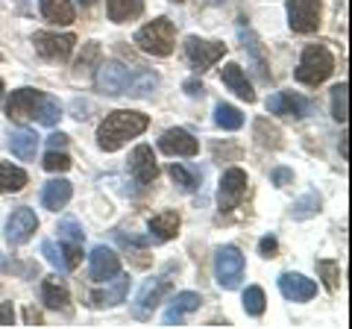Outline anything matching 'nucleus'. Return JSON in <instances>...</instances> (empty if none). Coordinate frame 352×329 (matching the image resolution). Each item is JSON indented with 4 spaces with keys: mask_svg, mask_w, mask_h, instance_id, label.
Segmentation results:
<instances>
[{
    "mask_svg": "<svg viewBox=\"0 0 352 329\" xmlns=\"http://www.w3.org/2000/svg\"><path fill=\"white\" fill-rule=\"evenodd\" d=\"M150 233L156 235V241H170L176 233H179V215L176 212H162L156 217H150Z\"/></svg>",
    "mask_w": 352,
    "mask_h": 329,
    "instance_id": "nucleus-28",
    "label": "nucleus"
},
{
    "mask_svg": "<svg viewBox=\"0 0 352 329\" xmlns=\"http://www.w3.org/2000/svg\"><path fill=\"white\" fill-rule=\"evenodd\" d=\"M270 180H273V185H279V189H285V185H291L294 173H291L288 168H276V171L270 173Z\"/></svg>",
    "mask_w": 352,
    "mask_h": 329,
    "instance_id": "nucleus-43",
    "label": "nucleus"
},
{
    "mask_svg": "<svg viewBox=\"0 0 352 329\" xmlns=\"http://www.w3.org/2000/svg\"><path fill=\"white\" fill-rule=\"evenodd\" d=\"M129 173H132V180H135L138 185H150L153 180L159 177V164H156V156H153V147L138 145L135 150H132Z\"/></svg>",
    "mask_w": 352,
    "mask_h": 329,
    "instance_id": "nucleus-14",
    "label": "nucleus"
},
{
    "mask_svg": "<svg viewBox=\"0 0 352 329\" xmlns=\"http://www.w3.org/2000/svg\"><path fill=\"white\" fill-rule=\"evenodd\" d=\"M41 15L50 24H74V6L71 0H38Z\"/></svg>",
    "mask_w": 352,
    "mask_h": 329,
    "instance_id": "nucleus-26",
    "label": "nucleus"
},
{
    "mask_svg": "<svg viewBox=\"0 0 352 329\" xmlns=\"http://www.w3.org/2000/svg\"><path fill=\"white\" fill-rule=\"evenodd\" d=\"M41 164H44V171H50V173H65L71 168V156L62 150H47V156H44Z\"/></svg>",
    "mask_w": 352,
    "mask_h": 329,
    "instance_id": "nucleus-37",
    "label": "nucleus"
},
{
    "mask_svg": "<svg viewBox=\"0 0 352 329\" xmlns=\"http://www.w3.org/2000/svg\"><path fill=\"white\" fill-rule=\"evenodd\" d=\"M85 109H88V103H80V100H76L74 103V112H76V118H85L82 112H85Z\"/></svg>",
    "mask_w": 352,
    "mask_h": 329,
    "instance_id": "nucleus-48",
    "label": "nucleus"
},
{
    "mask_svg": "<svg viewBox=\"0 0 352 329\" xmlns=\"http://www.w3.org/2000/svg\"><path fill=\"white\" fill-rule=\"evenodd\" d=\"M214 124L220 127V129H241L244 127V115H241V109H235V106H229V103H217V109H214Z\"/></svg>",
    "mask_w": 352,
    "mask_h": 329,
    "instance_id": "nucleus-32",
    "label": "nucleus"
},
{
    "mask_svg": "<svg viewBox=\"0 0 352 329\" xmlns=\"http://www.w3.org/2000/svg\"><path fill=\"white\" fill-rule=\"evenodd\" d=\"M68 300H71L68 285H65L59 277H47L41 282V303L47 306V309H65Z\"/></svg>",
    "mask_w": 352,
    "mask_h": 329,
    "instance_id": "nucleus-23",
    "label": "nucleus"
},
{
    "mask_svg": "<svg viewBox=\"0 0 352 329\" xmlns=\"http://www.w3.org/2000/svg\"><path fill=\"white\" fill-rule=\"evenodd\" d=\"M71 197H74V189H71L68 180H50L41 189V206L50 212H59L71 203Z\"/></svg>",
    "mask_w": 352,
    "mask_h": 329,
    "instance_id": "nucleus-19",
    "label": "nucleus"
},
{
    "mask_svg": "<svg viewBox=\"0 0 352 329\" xmlns=\"http://www.w3.org/2000/svg\"><path fill=\"white\" fill-rule=\"evenodd\" d=\"M36 118H38L41 127H56L59 118H62V106H59L56 97L41 94V103H38V109H36Z\"/></svg>",
    "mask_w": 352,
    "mask_h": 329,
    "instance_id": "nucleus-31",
    "label": "nucleus"
},
{
    "mask_svg": "<svg viewBox=\"0 0 352 329\" xmlns=\"http://www.w3.org/2000/svg\"><path fill=\"white\" fill-rule=\"evenodd\" d=\"M115 273H120V259L115 250H109V247H94L91 250V256H88V277H91L94 282H106V279H112Z\"/></svg>",
    "mask_w": 352,
    "mask_h": 329,
    "instance_id": "nucleus-13",
    "label": "nucleus"
},
{
    "mask_svg": "<svg viewBox=\"0 0 352 329\" xmlns=\"http://www.w3.org/2000/svg\"><path fill=\"white\" fill-rule=\"evenodd\" d=\"M80 3H85V6H91V3H94V0H80Z\"/></svg>",
    "mask_w": 352,
    "mask_h": 329,
    "instance_id": "nucleus-49",
    "label": "nucleus"
},
{
    "mask_svg": "<svg viewBox=\"0 0 352 329\" xmlns=\"http://www.w3.org/2000/svg\"><path fill=\"white\" fill-rule=\"evenodd\" d=\"M267 112L273 115H291V118H308L314 112V103L294 92H276L267 97Z\"/></svg>",
    "mask_w": 352,
    "mask_h": 329,
    "instance_id": "nucleus-10",
    "label": "nucleus"
},
{
    "mask_svg": "<svg viewBox=\"0 0 352 329\" xmlns=\"http://www.w3.org/2000/svg\"><path fill=\"white\" fill-rule=\"evenodd\" d=\"M247 173L241 168H229L220 177V189H217V203L220 212H232L235 206H241V200L247 197Z\"/></svg>",
    "mask_w": 352,
    "mask_h": 329,
    "instance_id": "nucleus-6",
    "label": "nucleus"
},
{
    "mask_svg": "<svg viewBox=\"0 0 352 329\" xmlns=\"http://www.w3.org/2000/svg\"><path fill=\"white\" fill-rule=\"evenodd\" d=\"M97 89H100L103 94H126L129 89V80H132V71L126 68L124 62H100L97 65Z\"/></svg>",
    "mask_w": 352,
    "mask_h": 329,
    "instance_id": "nucleus-7",
    "label": "nucleus"
},
{
    "mask_svg": "<svg viewBox=\"0 0 352 329\" xmlns=\"http://www.w3.org/2000/svg\"><path fill=\"white\" fill-rule=\"evenodd\" d=\"M320 206H323L320 194H317V191H308V194H302L300 200L294 203L291 215L296 217V221H305V217H311V215H317V212H320Z\"/></svg>",
    "mask_w": 352,
    "mask_h": 329,
    "instance_id": "nucleus-33",
    "label": "nucleus"
},
{
    "mask_svg": "<svg viewBox=\"0 0 352 329\" xmlns=\"http://www.w3.org/2000/svg\"><path fill=\"white\" fill-rule=\"evenodd\" d=\"M27 185V173L12 162H0V191L3 194H15Z\"/></svg>",
    "mask_w": 352,
    "mask_h": 329,
    "instance_id": "nucleus-29",
    "label": "nucleus"
},
{
    "mask_svg": "<svg viewBox=\"0 0 352 329\" xmlns=\"http://www.w3.org/2000/svg\"><path fill=\"white\" fill-rule=\"evenodd\" d=\"M238 39H241V45H244V50H247V56H250V62H252V68H256L258 80L270 83V74H267V59H264L261 41H258L256 32H252V27L247 24V18H238Z\"/></svg>",
    "mask_w": 352,
    "mask_h": 329,
    "instance_id": "nucleus-12",
    "label": "nucleus"
},
{
    "mask_svg": "<svg viewBox=\"0 0 352 329\" xmlns=\"http://www.w3.org/2000/svg\"><path fill=\"white\" fill-rule=\"evenodd\" d=\"M252 138H256L258 147H267V150H279L282 147V129L276 124H270L267 118L256 120V127H252Z\"/></svg>",
    "mask_w": 352,
    "mask_h": 329,
    "instance_id": "nucleus-27",
    "label": "nucleus"
},
{
    "mask_svg": "<svg viewBox=\"0 0 352 329\" xmlns=\"http://www.w3.org/2000/svg\"><path fill=\"white\" fill-rule=\"evenodd\" d=\"M170 177H173V182L179 185L182 191H194V189H197V177H194V173L185 171L182 164H176V162L170 164Z\"/></svg>",
    "mask_w": 352,
    "mask_h": 329,
    "instance_id": "nucleus-40",
    "label": "nucleus"
},
{
    "mask_svg": "<svg viewBox=\"0 0 352 329\" xmlns=\"http://www.w3.org/2000/svg\"><path fill=\"white\" fill-rule=\"evenodd\" d=\"M173 21L168 18H156L144 24L138 32H135V45L144 50V53H153V56H170L173 53Z\"/></svg>",
    "mask_w": 352,
    "mask_h": 329,
    "instance_id": "nucleus-3",
    "label": "nucleus"
},
{
    "mask_svg": "<svg viewBox=\"0 0 352 329\" xmlns=\"http://www.w3.org/2000/svg\"><path fill=\"white\" fill-rule=\"evenodd\" d=\"M200 303H203L200 294H194V291H179V294H176V297L170 300V309L164 312V323H168V326L179 323L185 315H191V312L200 309Z\"/></svg>",
    "mask_w": 352,
    "mask_h": 329,
    "instance_id": "nucleus-21",
    "label": "nucleus"
},
{
    "mask_svg": "<svg viewBox=\"0 0 352 329\" xmlns=\"http://www.w3.org/2000/svg\"><path fill=\"white\" fill-rule=\"evenodd\" d=\"M59 235H62L65 241H71V244H82V238H85L82 226L76 224L74 217H65V221H59Z\"/></svg>",
    "mask_w": 352,
    "mask_h": 329,
    "instance_id": "nucleus-39",
    "label": "nucleus"
},
{
    "mask_svg": "<svg viewBox=\"0 0 352 329\" xmlns=\"http://www.w3.org/2000/svg\"><path fill=\"white\" fill-rule=\"evenodd\" d=\"M91 65H100V45H97V41H88L82 47V56L76 62V76H85L91 71Z\"/></svg>",
    "mask_w": 352,
    "mask_h": 329,
    "instance_id": "nucleus-36",
    "label": "nucleus"
},
{
    "mask_svg": "<svg viewBox=\"0 0 352 329\" xmlns=\"http://www.w3.org/2000/svg\"><path fill=\"white\" fill-rule=\"evenodd\" d=\"M126 291H129V277H124V273H115L112 285L103 288V291H97V294H91V300H94V306H118V303H124Z\"/></svg>",
    "mask_w": 352,
    "mask_h": 329,
    "instance_id": "nucleus-24",
    "label": "nucleus"
},
{
    "mask_svg": "<svg viewBox=\"0 0 352 329\" xmlns=\"http://www.w3.org/2000/svg\"><path fill=\"white\" fill-rule=\"evenodd\" d=\"M276 238H273V235H264L261 238V244H258V250H261V256H273V253H276Z\"/></svg>",
    "mask_w": 352,
    "mask_h": 329,
    "instance_id": "nucleus-45",
    "label": "nucleus"
},
{
    "mask_svg": "<svg viewBox=\"0 0 352 329\" xmlns=\"http://www.w3.org/2000/svg\"><path fill=\"white\" fill-rule=\"evenodd\" d=\"M41 103V92L36 89H18L9 94L6 100V115L12 120H27V118H36V109Z\"/></svg>",
    "mask_w": 352,
    "mask_h": 329,
    "instance_id": "nucleus-16",
    "label": "nucleus"
},
{
    "mask_svg": "<svg viewBox=\"0 0 352 329\" xmlns=\"http://www.w3.org/2000/svg\"><path fill=\"white\" fill-rule=\"evenodd\" d=\"M147 124H150L147 115L132 112V109H115V112H109L103 124L97 127V145L106 153H115L124 147L129 138L144 133Z\"/></svg>",
    "mask_w": 352,
    "mask_h": 329,
    "instance_id": "nucleus-1",
    "label": "nucleus"
},
{
    "mask_svg": "<svg viewBox=\"0 0 352 329\" xmlns=\"http://www.w3.org/2000/svg\"><path fill=\"white\" fill-rule=\"evenodd\" d=\"M12 321H15L12 303H0V326H12Z\"/></svg>",
    "mask_w": 352,
    "mask_h": 329,
    "instance_id": "nucleus-44",
    "label": "nucleus"
},
{
    "mask_svg": "<svg viewBox=\"0 0 352 329\" xmlns=\"http://www.w3.org/2000/svg\"><path fill=\"white\" fill-rule=\"evenodd\" d=\"M62 253H65V268H68V270L82 262V247L80 244H71V241H68V244L62 247Z\"/></svg>",
    "mask_w": 352,
    "mask_h": 329,
    "instance_id": "nucleus-42",
    "label": "nucleus"
},
{
    "mask_svg": "<svg viewBox=\"0 0 352 329\" xmlns=\"http://www.w3.org/2000/svg\"><path fill=\"white\" fill-rule=\"evenodd\" d=\"M176 3H182V0H176Z\"/></svg>",
    "mask_w": 352,
    "mask_h": 329,
    "instance_id": "nucleus-51",
    "label": "nucleus"
},
{
    "mask_svg": "<svg viewBox=\"0 0 352 329\" xmlns=\"http://www.w3.org/2000/svg\"><path fill=\"white\" fill-rule=\"evenodd\" d=\"M159 150L168 153V156H197V150H200V145H197V138L188 133V129H168L162 138H159Z\"/></svg>",
    "mask_w": 352,
    "mask_h": 329,
    "instance_id": "nucleus-15",
    "label": "nucleus"
},
{
    "mask_svg": "<svg viewBox=\"0 0 352 329\" xmlns=\"http://www.w3.org/2000/svg\"><path fill=\"white\" fill-rule=\"evenodd\" d=\"M335 71V59L329 47L323 45H308L300 56V65H296V80L302 85H320L326 83Z\"/></svg>",
    "mask_w": 352,
    "mask_h": 329,
    "instance_id": "nucleus-2",
    "label": "nucleus"
},
{
    "mask_svg": "<svg viewBox=\"0 0 352 329\" xmlns=\"http://www.w3.org/2000/svg\"><path fill=\"white\" fill-rule=\"evenodd\" d=\"M159 85V74H153V71H132V80H129V89L126 94L132 97H147L153 89Z\"/></svg>",
    "mask_w": 352,
    "mask_h": 329,
    "instance_id": "nucleus-30",
    "label": "nucleus"
},
{
    "mask_svg": "<svg viewBox=\"0 0 352 329\" xmlns=\"http://www.w3.org/2000/svg\"><path fill=\"white\" fill-rule=\"evenodd\" d=\"M36 229H38L36 212L27 209V206H21V209H15L6 221V241L9 244H27Z\"/></svg>",
    "mask_w": 352,
    "mask_h": 329,
    "instance_id": "nucleus-11",
    "label": "nucleus"
},
{
    "mask_svg": "<svg viewBox=\"0 0 352 329\" xmlns=\"http://www.w3.org/2000/svg\"><path fill=\"white\" fill-rule=\"evenodd\" d=\"M279 291L285 300H294V303H305L317 294V282L302 277V273H282L279 277Z\"/></svg>",
    "mask_w": 352,
    "mask_h": 329,
    "instance_id": "nucleus-17",
    "label": "nucleus"
},
{
    "mask_svg": "<svg viewBox=\"0 0 352 329\" xmlns=\"http://www.w3.org/2000/svg\"><path fill=\"white\" fill-rule=\"evenodd\" d=\"M320 15H323L320 0H288V24L294 32H300V36L317 32Z\"/></svg>",
    "mask_w": 352,
    "mask_h": 329,
    "instance_id": "nucleus-5",
    "label": "nucleus"
},
{
    "mask_svg": "<svg viewBox=\"0 0 352 329\" xmlns=\"http://www.w3.org/2000/svg\"><path fill=\"white\" fill-rule=\"evenodd\" d=\"M106 6H109V21H115V24H126V21L144 12V0H106Z\"/></svg>",
    "mask_w": 352,
    "mask_h": 329,
    "instance_id": "nucleus-25",
    "label": "nucleus"
},
{
    "mask_svg": "<svg viewBox=\"0 0 352 329\" xmlns=\"http://www.w3.org/2000/svg\"><path fill=\"white\" fill-rule=\"evenodd\" d=\"M185 92H188L191 97H200L206 89H203V83H197V80H188V83H185Z\"/></svg>",
    "mask_w": 352,
    "mask_h": 329,
    "instance_id": "nucleus-47",
    "label": "nucleus"
},
{
    "mask_svg": "<svg viewBox=\"0 0 352 329\" xmlns=\"http://www.w3.org/2000/svg\"><path fill=\"white\" fill-rule=\"evenodd\" d=\"M185 53H188V59L197 71H206V68H212L217 59H223L226 45L223 41H206V39L188 36L185 39Z\"/></svg>",
    "mask_w": 352,
    "mask_h": 329,
    "instance_id": "nucleus-9",
    "label": "nucleus"
},
{
    "mask_svg": "<svg viewBox=\"0 0 352 329\" xmlns=\"http://www.w3.org/2000/svg\"><path fill=\"white\" fill-rule=\"evenodd\" d=\"M220 76H223V83L241 97V100H247V103L256 100V92H252V85H250V80H247V74H244V68H241V65L226 62L223 68H220Z\"/></svg>",
    "mask_w": 352,
    "mask_h": 329,
    "instance_id": "nucleus-20",
    "label": "nucleus"
},
{
    "mask_svg": "<svg viewBox=\"0 0 352 329\" xmlns=\"http://www.w3.org/2000/svg\"><path fill=\"white\" fill-rule=\"evenodd\" d=\"M0 94H3V80H0Z\"/></svg>",
    "mask_w": 352,
    "mask_h": 329,
    "instance_id": "nucleus-50",
    "label": "nucleus"
},
{
    "mask_svg": "<svg viewBox=\"0 0 352 329\" xmlns=\"http://www.w3.org/2000/svg\"><path fill=\"white\" fill-rule=\"evenodd\" d=\"M264 291L258 288V285H250V288L244 291V312L252 315V317H261L264 315Z\"/></svg>",
    "mask_w": 352,
    "mask_h": 329,
    "instance_id": "nucleus-35",
    "label": "nucleus"
},
{
    "mask_svg": "<svg viewBox=\"0 0 352 329\" xmlns=\"http://www.w3.org/2000/svg\"><path fill=\"white\" fill-rule=\"evenodd\" d=\"M9 150L15 153L18 159H24V162H30V159H36V150H38V136L32 133V129H12L9 133Z\"/></svg>",
    "mask_w": 352,
    "mask_h": 329,
    "instance_id": "nucleus-22",
    "label": "nucleus"
},
{
    "mask_svg": "<svg viewBox=\"0 0 352 329\" xmlns=\"http://www.w3.org/2000/svg\"><path fill=\"white\" fill-rule=\"evenodd\" d=\"M214 277H217V285L226 291L238 288V282L244 279V256L241 250L226 244V247H217L214 253Z\"/></svg>",
    "mask_w": 352,
    "mask_h": 329,
    "instance_id": "nucleus-4",
    "label": "nucleus"
},
{
    "mask_svg": "<svg viewBox=\"0 0 352 329\" xmlns=\"http://www.w3.org/2000/svg\"><path fill=\"white\" fill-rule=\"evenodd\" d=\"M168 279L164 277H156V279H147L144 282V288L138 291V297H135V317H147L156 306L162 303L164 297V291H168Z\"/></svg>",
    "mask_w": 352,
    "mask_h": 329,
    "instance_id": "nucleus-18",
    "label": "nucleus"
},
{
    "mask_svg": "<svg viewBox=\"0 0 352 329\" xmlns=\"http://www.w3.org/2000/svg\"><path fill=\"white\" fill-rule=\"evenodd\" d=\"M41 253L47 256V262H50L53 268L68 270V268H65V253H62V247H56V244H53V241H44V244H41Z\"/></svg>",
    "mask_w": 352,
    "mask_h": 329,
    "instance_id": "nucleus-41",
    "label": "nucleus"
},
{
    "mask_svg": "<svg viewBox=\"0 0 352 329\" xmlns=\"http://www.w3.org/2000/svg\"><path fill=\"white\" fill-rule=\"evenodd\" d=\"M317 273L323 277V282H326L329 291H338V285H340V268L335 265V262H329V259L317 262Z\"/></svg>",
    "mask_w": 352,
    "mask_h": 329,
    "instance_id": "nucleus-38",
    "label": "nucleus"
},
{
    "mask_svg": "<svg viewBox=\"0 0 352 329\" xmlns=\"http://www.w3.org/2000/svg\"><path fill=\"white\" fill-rule=\"evenodd\" d=\"M346 97H349V85L340 83L332 89V118L338 120V124H346Z\"/></svg>",
    "mask_w": 352,
    "mask_h": 329,
    "instance_id": "nucleus-34",
    "label": "nucleus"
},
{
    "mask_svg": "<svg viewBox=\"0 0 352 329\" xmlns=\"http://www.w3.org/2000/svg\"><path fill=\"white\" fill-rule=\"evenodd\" d=\"M47 145H50V150H62L65 145H68V136H65V133H53L47 138Z\"/></svg>",
    "mask_w": 352,
    "mask_h": 329,
    "instance_id": "nucleus-46",
    "label": "nucleus"
},
{
    "mask_svg": "<svg viewBox=\"0 0 352 329\" xmlns=\"http://www.w3.org/2000/svg\"><path fill=\"white\" fill-rule=\"evenodd\" d=\"M32 45H36V53L41 59L65 62L71 56L76 39L71 36V32H65V36H56V32H36V36H32Z\"/></svg>",
    "mask_w": 352,
    "mask_h": 329,
    "instance_id": "nucleus-8",
    "label": "nucleus"
}]
</instances>
